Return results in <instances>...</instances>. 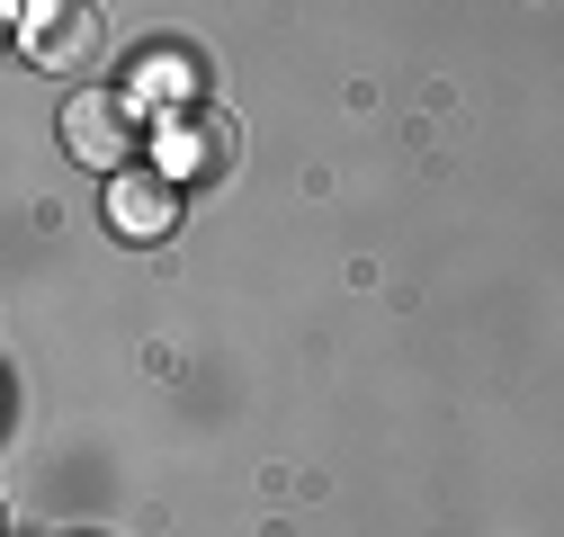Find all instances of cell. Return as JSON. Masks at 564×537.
Here are the masks:
<instances>
[{
  "mask_svg": "<svg viewBox=\"0 0 564 537\" xmlns=\"http://www.w3.org/2000/svg\"><path fill=\"white\" fill-rule=\"evenodd\" d=\"M63 153L90 171H134V99L126 90H73L63 99Z\"/></svg>",
  "mask_w": 564,
  "mask_h": 537,
  "instance_id": "6da1fadb",
  "label": "cell"
},
{
  "mask_svg": "<svg viewBox=\"0 0 564 537\" xmlns=\"http://www.w3.org/2000/svg\"><path fill=\"white\" fill-rule=\"evenodd\" d=\"M28 54L45 73H73L99 54V10H28Z\"/></svg>",
  "mask_w": 564,
  "mask_h": 537,
  "instance_id": "3957f363",
  "label": "cell"
},
{
  "mask_svg": "<svg viewBox=\"0 0 564 537\" xmlns=\"http://www.w3.org/2000/svg\"><path fill=\"white\" fill-rule=\"evenodd\" d=\"M108 224H117V242H162V233L180 224V179L153 171V162L117 171V179H108Z\"/></svg>",
  "mask_w": 564,
  "mask_h": 537,
  "instance_id": "7a4b0ae2",
  "label": "cell"
},
{
  "mask_svg": "<svg viewBox=\"0 0 564 537\" xmlns=\"http://www.w3.org/2000/svg\"><path fill=\"white\" fill-rule=\"evenodd\" d=\"M225 144H234V125H225V117H171L162 162H171V179H180V171H216L206 153H225Z\"/></svg>",
  "mask_w": 564,
  "mask_h": 537,
  "instance_id": "277c9868",
  "label": "cell"
}]
</instances>
